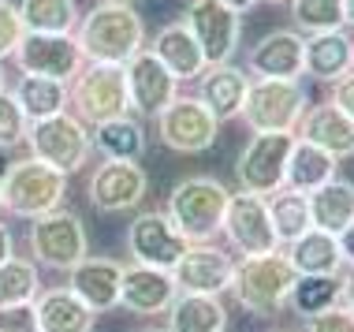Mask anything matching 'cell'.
I'll list each match as a JSON object with an SVG mask.
<instances>
[{"instance_id": "1", "label": "cell", "mask_w": 354, "mask_h": 332, "mask_svg": "<svg viewBox=\"0 0 354 332\" xmlns=\"http://www.w3.org/2000/svg\"><path fill=\"white\" fill-rule=\"evenodd\" d=\"M75 42L86 56V64H123L138 49H146V23H142L135 4H112L101 0L79 19Z\"/></svg>"}, {"instance_id": "2", "label": "cell", "mask_w": 354, "mask_h": 332, "mask_svg": "<svg viewBox=\"0 0 354 332\" xmlns=\"http://www.w3.org/2000/svg\"><path fill=\"white\" fill-rule=\"evenodd\" d=\"M227 198L232 191L216 176H187L171 187L165 216L187 243H213V235L224 224Z\"/></svg>"}, {"instance_id": "3", "label": "cell", "mask_w": 354, "mask_h": 332, "mask_svg": "<svg viewBox=\"0 0 354 332\" xmlns=\"http://www.w3.org/2000/svg\"><path fill=\"white\" fill-rule=\"evenodd\" d=\"M295 280H299V273L291 269V261L283 258V250H272V254H261V258L235 261L227 291H232V299L246 310V314L276 317L287 306V299H291Z\"/></svg>"}, {"instance_id": "4", "label": "cell", "mask_w": 354, "mask_h": 332, "mask_svg": "<svg viewBox=\"0 0 354 332\" xmlns=\"http://www.w3.org/2000/svg\"><path fill=\"white\" fill-rule=\"evenodd\" d=\"M310 109V93L299 79H254L243 101V123L250 135H272V131H299Z\"/></svg>"}, {"instance_id": "5", "label": "cell", "mask_w": 354, "mask_h": 332, "mask_svg": "<svg viewBox=\"0 0 354 332\" xmlns=\"http://www.w3.org/2000/svg\"><path fill=\"white\" fill-rule=\"evenodd\" d=\"M0 198H4L8 213L34 221V216H45L64 205V198H68V176L56 172L53 165H45L37 157L12 160L8 176L0 179Z\"/></svg>"}, {"instance_id": "6", "label": "cell", "mask_w": 354, "mask_h": 332, "mask_svg": "<svg viewBox=\"0 0 354 332\" xmlns=\"http://www.w3.org/2000/svg\"><path fill=\"white\" fill-rule=\"evenodd\" d=\"M26 149H30V157L45 160V165H53L56 172L64 176H75L82 172L86 165H90L93 157V138H90V127L75 116V112H60V116H49V120H37L30 123V131H26Z\"/></svg>"}, {"instance_id": "7", "label": "cell", "mask_w": 354, "mask_h": 332, "mask_svg": "<svg viewBox=\"0 0 354 332\" xmlns=\"http://www.w3.org/2000/svg\"><path fill=\"white\" fill-rule=\"evenodd\" d=\"M68 109H75L86 127H97L104 120L127 116L131 93L123 68L116 64H86V68L68 82Z\"/></svg>"}, {"instance_id": "8", "label": "cell", "mask_w": 354, "mask_h": 332, "mask_svg": "<svg viewBox=\"0 0 354 332\" xmlns=\"http://www.w3.org/2000/svg\"><path fill=\"white\" fill-rule=\"evenodd\" d=\"M30 254L34 265H45V269L56 273H71L86 254H90V239H86V224L79 213L71 210H53L45 216H34L30 221Z\"/></svg>"}, {"instance_id": "9", "label": "cell", "mask_w": 354, "mask_h": 332, "mask_svg": "<svg viewBox=\"0 0 354 332\" xmlns=\"http://www.w3.org/2000/svg\"><path fill=\"white\" fill-rule=\"evenodd\" d=\"M153 127H157L160 146L171 149V154H187V157L213 149V142L220 138V120L194 93H179L165 112L153 116Z\"/></svg>"}, {"instance_id": "10", "label": "cell", "mask_w": 354, "mask_h": 332, "mask_svg": "<svg viewBox=\"0 0 354 332\" xmlns=\"http://www.w3.org/2000/svg\"><path fill=\"white\" fill-rule=\"evenodd\" d=\"M291 131H272V135H250L243 149H239L235 160V179H239V191H250V194H276L283 187V172H287V157L295 149Z\"/></svg>"}, {"instance_id": "11", "label": "cell", "mask_w": 354, "mask_h": 332, "mask_svg": "<svg viewBox=\"0 0 354 332\" xmlns=\"http://www.w3.org/2000/svg\"><path fill=\"white\" fill-rule=\"evenodd\" d=\"M224 239L235 246L243 258H261V254L283 250L280 239L272 232V216H269V198L250 194V191H235L227 198V213L220 224Z\"/></svg>"}, {"instance_id": "12", "label": "cell", "mask_w": 354, "mask_h": 332, "mask_svg": "<svg viewBox=\"0 0 354 332\" xmlns=\"http://www.w3.org/2000/svg\"><path fill=\"white\" fill-rule=\"evenodd\" d=\"M149 194V176L142 168V160H109L104 157L93 168L90 183H86V198L90 205L104 216L112 213H131L146 202Z\"/></svg>"}, {"instance_id": "13", "label": "cell", "mask_w": 354, "mask_h": 332, "mask_svg": "<svg viewBox=\"0 0 354 332\" xmlns=\"http://www.w3.org/2000/svg\"><path fill=\"white\" fill-rule=\"evenodd\" d=\"M12 60L23 75L56 82H71L86 68V56L75 42V34H23Z\"/></svg>"}, {"instance_id": "14", "label": "cell", "mask_w": 354, "mask_h": 332, "mask_svg": "<svg viewBox=\"0 0 354 332\" xmlns=\"http://www.w3.org/2000/svg\"><path fill=\"white\" fill-rule=\"evenodd\" d=\"M183 23L194 34L205 64H232L239 42H243V15H235L220 0H190Z\"/></svg>"}, {"instance_id": "15", "label": "cell", "mask_w": 354, "mask_h": 332, "mask_svg": "<svg viewBox=\"0 0 354 332\" xmlns=\"http://www.w3.org/2000/svg\"><path fill=\"white\" fill-rule=\"evenodd\" d=\"M123 239H127V254L135 265H149V269H165V273L176 269V261L183 258L190 246L160 210H142L127 224Z\"/></svg>"}, {"instance_id": "16", "label": "cell", "mask_w": 354, "mask_h": 332, "mask_svg": "<svg viewBox=\"0 0 354 332\" xmlns=\"http://www.w3.org/2000/svg\"><path fill=\"white\" fill-rule=\"evenodd\" d=\"M123 79H127L131 109H135L138 116H149V120L157 116V112H165L171 101L183 93V82H179L149 49H138L127 64H123Z\"/></svg>"}, {"instance_id": "17", "label": "cell", "mask_w": 354, "mask_h": 332, "mask_svg": "<svg viewBox=\"0 0 354 332\" xmlns=\"http://www.w3.org/2000/svg\"><path fill=\"white\" fill-rule=\"evenodd\" d=\"M235 273V258L216 243H190L176 261L171 280L183 295H224Z\"/></svg>"}, {"instance_id": "18", "label": "cell", "mask_w": 354, "mask_h": 332, "mask_svg": "<svg viewBox=\"0 0 354 332\" xmlns=\"http://www.w3.org/2000/svg\"><path fill=\"white\" fill-rule=\"evenodd\" d=\"M302 45L299 30H269L246 53V75L250 79H302Z\"/></svg>"}, {"instance_id": "19", "label": "cell", "mask_w": 354, "mask_h": 332, "mask_svg": "<svg viewBox=\"0 0 354 332\" xmlns=\"http://www.w3.org/2000/svg\"><path fill=\"white\" fill-rule=\"evenodd\" d=\"M179 288L165 269H149V265H123L120 280V306L131 310L138 317L168 314V306L176 302Z\"/></svg>"}, {"instance_id": "20", "label": "cell", "mask_w": 354, "mask_h": 332, "mask_svg": "<svg viewBox=\"0 0 354 332\" xmlns=\"http://www.w3.org/2000/svg\"><path fill=\"white\" fill-rule=\"evenodd\" d=\"M120 280H123V261L90 258V254L68 273V288L93 314H109V310L120 306Z\"/></svg>"}, {"instance_id": "21", "label": "cell", "mask_w": 354, "mask_h": 332, "mask_svg": "<svg viewBox=\"0 0 354 332\" xmlns=\"http://www.w3.org/2000/svg\"><path fill=\"white\" fill-rule=\"evenodd\" d=\"M250 82L254 79L246 75V68H235V64H209V68L198 75L194 98L202 101V105L213 112L220 123H224V120H239Z\"/></svg>"}, {"instance_id": "22", "label": "cell", "mask_w": 354, "mask_h": 332, "mask_svg": "<svg viewBox=\"0 0 354 332\" xmlns=\"http://www.w3.org/2000/svg\"><path fill=\"white\" fill-rule=\"evenodd\" d=\"M347 71H354V37L347 30L310 34L302 45V75L317 82H336Z\"/></svg>"}, {"instance_id": "23", "label": "cell", "mask_w": 354, "mask_h": 332, "mask_svg": "<svg viewBox=\"0 0 354 332\" xmlns=\"http://www.w3.org/2000/svg\"><path fill=\"white\" fill-rule=\"evenodd\" d=\"M302 142H313L324 154H332L336 160L354 157V120H347L343 112L332 105V101H321V105H310L306 116L295 131Z\"/></svg>"}, {"instance_id": "24", "label": "cell", "mask_w": 354, "mask_h": 332, "mask_svg": "<svg viewBox=\"0 0 354 332\" xmlns=\"http://www.w3.org/2000/svg\"><path fill=\"white\" fill-rule=\"evenodd\" d=\"M153 56H157L165 68L176 75L179 82H187V79H198L209 64H205V56L202 49H198V42H194V34L187 30V23L179 19V23H165L157 34H153Z\"/></svg>"}, {"instance_id": "25", "label": "cell", "mask_w": 354, "mask_h": 332, "mask_svg": "<svg viewBox=\"0 0 354 332\" xmlns=\"http://www.w3.org/2000/svg\"><path fill=\"white\" fill-rule=\"evenodd\" d=\"M37 329L41 332H93L97 314L71 288H49L34 299Z\"/></svg>"}, {"instance_id": "26", "label": "cell", "mask_w": 354, "mask_h": 332, "mask_svg": "<svg viewBox=\"0 0 354 332\" xmlns=\"http://www.w3.org/2000/svg\"><path fill=\"white\" fill-rule=\"evenodd\" d=\"M283 258L291 261V269L299 277H339L343 273V254H339L336 235L317 232V228H310L295 243H287Z\"/></svg>"}, {"instance_id": "27", "label": "cell", "mask_w": 354, "mask_h": 332, "mask_svg": "<svg viewBox=\"0 0 354 332\" xmlns=\"http://www.w3.org/2000/svg\"><path fill=\"white\" fill-rule=\"evenodd\" d=\"M336 172H339V160L332 154H324L313 142L295 138V149H291V157H287L283 187H291V191H299V194H313V191H321L324 183H332Z\"/></svg>"}, {"instance_id": "28", "label": "cell", "mask_w": 354, "mask_h": 332, "mask_svg": "<svg viewBox=\"0 0 354 332\" xmlns=\"http://www.w3.org/2000/svg\"><path fill=\"white\" fill-rule=\"evenodd\" d=\"M93 149L109 160H142L149 149L146 142V127L135 116H116V120H104L97 127H90Z\"/></svg>"}, {"instance_id": "29", "label": "cell", "mask_w": 354, "mask_h": 332, "mask_svg": "<svg viewBox=\"0 0 354 332\" xmlns=\"http://www.w3.org/2000/svg\"><path fill=\"white\" fill-rule=\"evenodd\" d=\"M168 332H224L227 329V306L220 295H183L168 306Z\"/></svg>"}, {"instance_id": "30", "label": "cell", "mask_w": 354, "mask_h": 332, "mask_svg": "<svg viewBox=\"0 0 354 332\" xmlns=\"http://www.w3.org/2000/svg\"><path fill=\"white\" fill-rule=\"evenodd\" d=\"M310 221L317 232L339 235L347 224H354V183L351 179H332L321 191L310 194Z\"/></svg>"}, {"instance_id": "31", "label": "cell", "mask_w": 354, "mask_h": 332, "mask_svg": "<svg viewBox=\"0 0 354 332\" xmlns=\"http://www.w3.org/2000/svg\"><path fill=\"white\" fill-rule=\"evenodd\" d=\"M12 93H15L19 109L26 112V120H30V123L68 112V82L37 79V75H23V79L15 82V90H12Z\"/></svg>"}, {"instance_id": "32", "label": "cell", "mask_w": 354, "mask_h": 332, "mask_svg": "<svg viewBox=\"0 0 354 332\" xmlns=\"http://www.w3.org/2000/svg\"><path fill=\"white\" fill-rule=\"evenodd\" d=\"M19 19L26 34H75L82 12L75 0H19Z\"/></svg>"}, {"instance_id": "33", "label": "cell", "mask_w": 354, "mask_h": 332, "mask_svg": "<svg viewBox=\"0 0 354 332\" xmlns=\"http://www.w3.org/2000/svg\"><path fill=\"white\" fill-rule=\"evenodd\" d=\"M269 216H272V232L280 246L295 243L299 235H306L313 228L310 221V194H299L291 187H280L276 194H269Z\"/></svg>"}, {"instance_id": "34", "label": "cell", "mask_w": 354, "mask_h": 332, "mask_svg": "<svg viewBox=\"0 0 354 332\" xmlns=\"http://www.w3.org/2000/svg\"><path fill=\"white\" fill-rule=\"evenodd\" d=\"M339 299H343L339 277H299V280H295V288H291L287 306H291L299 317H313V314L332 310Z\"/></svg>"}, {"instance_id": "35", "label": "cell", "mask_w": 354, "mask_h": 332, "mask_svg": "<svg viewBox=\"0 0 354 332\" xmlns=\"http://www.w3.org/2000/svg\"><path fill=\"white\" fill-rule=\"evenodd\" d=\"M41 295V273L26 258H8L0 265V306H15V302H34Z\"/></svg>"}, {"instance_id": "36", "label": "cell", "mask_w": 354, "mask_h": 332, "mask_svg": "<svg viewBox=\"0 0 354 332\" xmlns=\"http://www.w3.org/2000/svg\"><path fill=\"white\" fill-rule=\"evenodd\" d=\"M291 23L306 37L343 30V0H291Z\"/></svg>"}, {"instance_id": "37", "label": "cell", "mask_w": 354, "mask_h": 332, "mask_svg": "<svg viewBox=\"0 0 354 332\" xmlns=\"http://www.w3.org/2000/svg\"><path fill=\"white\" fill-rule=\"evenodd\" d=\"M26 131H30V120H26V112L19 109L15 93L12 90H0V149L12 154L15 146H23Z\"/></svg>"}, {"instance_id": "38", "label": "cell", "mask_w": 354, "mask_h": 332, "mask_svg": "<svg viewBox=\"0 0 354 332\" xmlns=\"http://www.w3.org/2000/svg\"><path fill=\"white\" fill-rule=\"evenodd\" d=\"M23 34H26V26H23V19H19V4L0 0V64L15 56Z\"/></svg>"}, {"instance_id": "39", "label": "cell", "mask_w": 354, "mask_h": 332, "mask_svg": "<svg viewBox=\"0 0 354 332\" xmlns=\"http://www.w3.org/2000/svg\"><path fill=\"white\" fill-rule=\"evenodd\" d=\"M302 332H354V310L343 306V302H336V306L324 310V314L306 317Z\"/></svg>"}, {"instance_id": "40", "label": "cell", "mask_w": 354, "mask_h": 332, "mask_svg": "<svg viewBox=\"0 0 354 332\" xmlns=\"http://www.w3.org/2000/svg\"><path fill=\"white\" fill-rule=\"evenodd\" d=\"M0 332H41V329H37V310H34V302L0 306Z\"/></svg>"}, {"instance_id": "41", "label": "cell", "mask_w": 354, "mask_h": 332, "mask_svg": "<svg viewBox=\"0 0 354 332\" xmlns=\"http://www.w3.org/2000/svg\"><path fill=\"white\" fill-rule=\"evenodd\" d=\"M328 101H332V105H336L347 120H354V71H347L343 79L332 82V98H328Z\"/></svg>"}, {"instance_id": "42", "label": "cell", "mask_w": 354, "mask_h": 332, "mask_svg": "<svg viewBox=\"0 0 354 332\" xmlns=\"http://www.w3.org/2000/svg\"><path fill=\"white\" fill-rule=\"evenodd\" d=\"M336 243H339V254H343V269H347V265H354V224L343 228L336 235Z\"/></svg>"}, {"instance_id": "43", "label": "cell", "mask_w": 354, "mask_h": 332, "mask_svg": "<svg viewBox=\"0 0 354 332\" xmlns=\"http://www.w3.org/2000/svg\"><path fill=\"white\" fill-rule=\"evenodd\" d=\"M339 288H343V306H351L354 310V265H347V269L339 273Z\"/></svg>"}, {"instance_id": "44", "label": "cell", "mask_w": 354, "mask_h": 332, "mask_svg": "<svg viewBox=\"0 0 354 332\" xmlns=\"http://www.w3.org/2000/svg\"><path fill=\"white\" fill-rule=\"evenodd\" d=\"M8 258H15V239H12V232H8V224L0 221V265Z\"/></svg>"}, {"instance_id": "45", "label": "cell", "mask_w": 354, "mask_h": 332, "mask_svg": "<svg viewBox=\"0 0 354 332\" xmlns=\"http://www.w3.org/2000/svg\"><path fill=\"white\" fill-rule=\"evenodd\" d=\"M220 4H224V8H232L235 15H246L250 8H257V4H261V0H220Z\"/></svg>"}, {"instance_id": "46", "label": "cell", "mask_w": 354, "mask_h": 332, "mask_svg": "<svg viewBox=\"0 0 354 332\" xmlns=\"http://www.w3.org/2000/svg\"><path fill=\"white\" fill-rule=\"evenodd\" d=\"M343 23L354 26V0H343Z\"/></svg>"}, {"instance_id": "47", "label": "cell", "mask_w": 354, "mask_h": 332, "mask_svg": "<svg viewBox=\"0 0 354 332\" xmlns=\"http://www.w3.org/2000/svg\"><path fill=\"white\" fill-rule=\"evenodd\" d=\"M8 168H12V154H8V149H0V179L8 176Z\"/></svg>"}, {"instance_id": "48", "label": "cell", "mask_w": 354, "mask_h": 332, "mask_svg": "<svg viewBox=\"0 0 354 332\" xmlns=\"http://www.w3.org/2000/svg\"><path fill=\"white\" fill-rule=\"evenodd\" d=\"M0 90H8V82H4V64H0Z\"/></svg>"}, {"instance_id": "49", "label": "cell", "mask_w": 354, "mask_h": 332, "mask_svg": "<svg viewBox=\"0 0 354 332\" xmlns=\"http://www.w3.org/2000/svg\"><path fill=\"white\" fill-rule=\"evenodd\" d=\"M265 4H291V0H265Z\"/></svg>"}, {"instance_id": "50", "label": "cell", "mask_w": 354, "mask_h": 332, "mask_svg": "<svg viewBox=\"0 0 354 332\" xmlns=\"http://www.w3.org/2000/svg\"><path fill=\"white\" fill-rule=\"evenodd\" d=\"M138 332H168V329H138Z\"/></svg>"}, {"instance_id": "51", "label": "cell", "mask_w": 354, "mask_h": 332, "mask_svg": "<svg viewBox=\"0 0 354 332\" xmlns=\"http://www.w3.org/2000/svg\"><path fill=\"white\" fill-rule=\"evenodd\" d=\"M112 4H135V0H112Z\"/></svg>"}, {"instance_id": "52", "label": "cell", "mask_w": 354, "mask_h": 332, "mask_svg": "<svg viewBox=\"0 0 354 332\" xmlns=\"http://www.w3.org/2000/svg\"><path fill=\"white\" fill-rule=\"evenodd\" d=\"M0 210H4V198H0Z\"/></svg>"}]
</instances>
